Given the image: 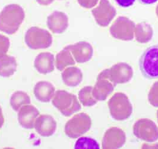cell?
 <instances>
[{
	"label": "cell",
	"instance_id": "6da1fadb",
	"mask_svg": "<svg viewBox=\"0 0 158 149\" xmlns=\"http://www.w3.org/2000/svg\"><path fill=\"white\" fill-rule=\"evenodd\" d=\"M25 13L20 5L11 4L0 12V31L13 35L19 30L23 22Z\"/></svg>",
	"mask_w": 158,
	"mask_h": 149
},
{
	"label": "cell",
	"instance_id": "7a4b0ae2",
	"mask_svg": "<svg viewBox=\"0 0 158 149\" xmlns=\"http://www.w3.org/2000/svg\"><path fill=\"white\" fill-rule=\"evenodd\" d=\"M52 103L54 106L65 117L71 116L81 109L77 96L65 90L56 91Z\"/></svg>",
	"mask_w": 158,
	"mask_h": 149
},
{
	"label": "cell",
	"instance_id": "3957f363",
	"mask_svg": "<svg viewBox=\"0 0 158 149\" xmlns=\"http://www.w3.org/2000/svg\"><path fill=\"white\" fill-rule=\"evenodd\" d=\"M112 118L116 121H124L130 118L133 113V106L129 98L123 93L114 94L108 102Z\"/></svg>",
	"mask_w": 158,
	"mask_h": 149
},
{
	"label": "cell",
	"instance_id": "277c9868",
	"mask_svg": "<svg viewBox=\"0 0 158 149\" xmlns=\"http://www.w3.org/2000/svg\"><path fill=\"white\" fill-rule=\"evenodd\" d=\"M140 70L146 78H158V44L148 48L139 60Z\"/></svg>",
	"mask_w": 158,
	"mask_h": 149
},
{
	"label": "cell",
	"instance_id": "5b68a950",
	"mask_svg": "<svg viewBox=\"0 0 158 149\" xmlns=\"http://www.w3.org/2000/svg\"><path fill=\"white\" fill-rule=\"evenodd\" d=\"M24 41L26 46L32 50L45 49L51 46L52 37L47 30L33 26L26 32Z\"/></svg>",
	"mask_w": 158,
	"mask_h": 149
},
{
	"label": "cell",
	"instance_id": "8992f818",
	"mask_svg": "<svg viewBox=\"0 0 158 149\" xmlns=\"http://www.w3.org/2000/svg\"><path fill=\"white\" fill-rule=\"evenodd\" d=\"M92 126V119L85 113L75 115L65 125L64 132L70 138H77L87 133Z\"/></svg>",
	"mask_w": 158,
	"mask_h": 149
},
{
	"label": "cell",
	"instance_id": "52a82bcc",
	"mask_svg": "<svg viewBox=\"0 0 158 149\" xmlns=\"http://www.w3.org/2000/svg\"><path fill=\"white\" fill-rule=\"evenodd\" d=\"M135 22L124 16L118 17L111 25L110 32L116 39L122 41H131L135 37Z\"/></svg>",
	"mask_w": 158,
	"mask_h": 149
},
{
	"label": "cell",
	"instance_id": "ba28073f",
	"mask_svg": "<svg viewBox=\"0 0 158 149\" xmlns=\"http://www.w3.org/2000/svg\"><path fill=\"white\" fill-rule=\"evenodd\" d=\"M133 134L143 141L153 142L158 140V127L152 120L147 118L137 121L133 125Z\"/></svg>",
	"mask_w": 158,
	"mask_h": 149
},
{
	"label": "cell",
	"instance_id": "9c48e42d",
	"mask_svg": "<svg viewBox=\"0 0 158 149\" xmlns=\"http://www.w3.org/2000/svg\"><path fill=\"white\" fill-rule=\"evenodd\" d=\"M95 21L102 27L108 26L116 16V9L108 0H100L99 5L92 10Z\"/></svg>",
	"mask_w": 158,
	"mask_h": 149
},
{
	"label": "cell",
	"instance_id": "30bf717a",
	"mask_svg": "<svg viewBox=\"0 0 158 149\" xmlns=\"http://www.w3.org/2000/svg\"><path fill=\"white\" fill-rule=\"evenodd\" d=\"M110 80L115 85L126 84L133 77V70L130 65L124 62H119L107 69Z\"/></svg>",
	"mask_w": 158,
	"mask_h": 149
},
{
	"label": "cell",
	"instance_id": "8fae6325",
	"mask_svg": "<svg viewBox=\"0 0 158 149\" xmlns=\"http://www.w3.org/2000/svg\"><path fill=\"white\" fill-rule=\"evenodd\" d=\"M115 86L109 79L107 69H105L97 77L93 87V95L98 101H104L113 92Z\"/></svg>",
	"mask_w": 158,
	"mask_h": 149
},
{
	"label": "cell",
	"instance_id": "7c38bea8",
	"mask_svg": "<svg viewBox=\"0 0 158 149\" xmlns=\"http://www.w3.org/2000/svg\"><path fill=\"white\" fill-rule=\"evenodd\" d=\"M126 142L125 132L118 127H111L103 135L102 147L104 149H119Z\"/></svg>",
	"mask_w": 158,
	"mask_h": 149
},
{
	"label": "cell",
	"instance_id": "4fadbf2b",
	"mask_svg": "<svg viewBox=\"0 0 158 149\" xmlns=\"http://www.w3.org/2000/svg\"><path fill=\"white\" fill-rule=\"evenodd\" d=\"M68 47L77 63H86L94 55L93 47L86 41H80Z\"/></svg>",
	"mask_w": 158,
	"mask_h": 149
},
{
	"label": "cell",
	"instance_id": "5bb4252c",
	"mask_svg": "<svg viewBox=\"0 0 158 149\" xmlns=\"http://www.w3.org/2000/svg\"><path fill=\"white\" fill-rule=\"evenodd\" d=\"M40 113L36 107L31 104L23 106L18 111L17 119L20 125L24 129H32Z\"/></svg>",
	"mask_w": 158,
	"mask_h": 149
},
{
	"label": "cell",
	"instance_id": "9a60e30c",
	"mask_svg": "<svg viewBox=\"0 0 158 149\" xmlns=\"http://www.w3.org/2000/svg\"><path fill=\"white\" fill-rule=\"evenodd\" d=\"M56 122L54 118L49 115H40L36 119L34 128L40 135L49 137L53 135L56 129Z\"/></svg>",
	"mask_w": 158,
	"mask_h": 149
},
{
	"label": "cell",
	"instance_id": "2e32d148",
	"mask_svg": "<svg viewBox=\"0 0 158 149\" xmlns=\"http://www.w3.org/2000/svg\"><path fill=\"white\" fill-rule=\"evenodd\" d=\"M47 24L52 33H63L69 27V17L63 11H55L48 17Z\"/></svg>",
	"mask_w": 158,
	"mask_h": 149
},
{
	"label": "cell",
	"instance_id": "e0dca14e",
	"mask_svg": "<svg viewBox=\"0 0 158 149\" xmlns=\"http://www.w3.org/2000/svg\"><path fill=\"white\" fill-rule=\"evenodd\" d=\"M34 67L40 74L47 75L55 69V57L49 52L40 53L34 61Z\"/></svg>",
	"mask_w": 158,
	"mask_h": 149
},
{
	"label": "cell",
	"instance_id": "ac0fdd59",
	"mask_svg": "<svg viewBox=\"0 0 158 149\" xmlns=\"http://www.w3.org/2000/svg\"><path fill=\"white\" fill-rule=\"evenodd\" d=\"M56 92L54 85L45 81H41L36 83L33 89L36 99L42 103H48L52 100Z\"/></svg>",
	"mask_w": 158,
	"mask_h": 149
},
{
	"label": "cell",
	"instance_id": "d6986e66",
	"mask_svg": "<svg viewBox=\"0 0 158 149\" xmlns=\"http://www.w3.org/2000/svg\"><path fill=\"white\" fill-rule=\"evenodd\" d=\"M83 73L79 68L73 66L66 68L61 73L64 84L70 87L79 85L83 81Z\"/></svg>",
	"mask_w": 158,
	"mask_h": 149
},
{
	"label": "cell",
	"instance_id": "ffe728a7",
	"mask_svg": "<svg viewBox=\"0 0 158 149\" xmlns=\"http://www.w3.org/2000/svg\"><path fill=\"white\" fill-rule=\"evenodd\" d=\"M56 66L60 71H63L69 66H74L76 61L68 46L64 47L56 57Z\"/></svg>",
	"mask_w": 158,
	"mask_h": 149
},
{
	"label": "cell",
	"instance_id": "44dd1931",
	"mask_svg": "<svg viewBox=\"0 0 158 149\" xmlns=\"http://www.w3.org/2000/svg\"><path fill=\"white\" fill-rule=\"evenodd\" d=\"M17 68V63L15 57L6 55L0 59V76L9 78L13 76Z\"/></svg>",
	"mask_w": 158,
	"mask_h": 149
},
{
	"label": "cell",
	"instance_id": "7402d4cb",
	"mask_svg": "<svg viewBox=\"0 0 158 149\" xmlns=\"http://www.w3.org/2000/svg\"><path fill=\"white\" fill-rule=\"evenodd\" d=\"M153 35V28L145 22L137 24L135 28V36L136 41L141 44L149 42Z\"/></svg>",
	"mask_w": 158,
	"mask_h": 149
},
{
	"label": "cell",
	"instance_id": "603a6c76",
	"mask_svg": "<svg viewBox=\"0 0 158 149\" xmlns=\"http://www.w3.org/2000/svg\"><path fill=\"white\" fill-rule=\"evenodd\" d=\"M31 102L29 95L22 91H17L12 94L10 102L12 109L16 112H18L23 106L31 104Z\"/></svg>",
	"mask_w": 158,
	"mask_h": 149
},
{
	"label": "cell",
	"instance_id": "cb8c5ba5",
	"mask_svg": "<svg viewBox=\"0 0 158 149\" xmlns=\"http://www.w3.org/2000/svg\"><path fill=\"white\" fill-rule=\"evenodd\" d=\"M80 103L85 107H92L95 106L98 100L93 95V86H86L81 88L78 93Z\"/></svg>",
	"mask_w": 158,
	"mask_h": 149
},
{
	"label": "cell",
	"instance_id": "d4e9b609",
	"mask_svg": "<svg viewBox=\"0 0 158 149\" xmlns=\"http://www.w3.org/2000/svg\"><path fill=\"white\" fill-rule=\"evenodd\" d=\"M74 149H99L100 146L95 139L87 137H80L76 142Z\"/></svg>",
	"mask_w": 158,
	"mask_h": 149
},
{
	"label": "cell",
	"instance_id": "484cf974",
	"mask_svg": "<svg viewBox=\"0 0 158 149\" xmlns=\"http://www.w3.org/2000/svg\"><path fill=\"white\" fill-rule=\"evenodd\" d=\"M148 100L150 104L158 107V81L155 82L150 88V91L148 94Z\"/></svg>",
	"mask_w": 158,
	"mask_h": 149
},
{
	"label": "cell",
	"instance_id": "4316f807",
	"mask_svg": "<svg viewBox=\"0 0 158 149\" xmlns=\"http://www.w3.org/2000/svg\"><path fill=\"white\" fill-rule=\"evenodd\" d=\"M10 46V42L8 37L0 34V59L7 55Z\"/></svg>",
	"mask_w": 158,
	"mask_h": 149
},
{
	"label": "cell",
	"instance_id": "83f0119b",
	"mask_svg": "<svg viewBox=\"0 0 158 149\" xmlns=\"http://www.w3.org/2000/svg\"><path fill=\"white\" fill-rule=\"evenodd\" d=\"M79 4L83 8H93L96 6L99 0H77Z\"/></svg>",
	"mask_w": 158,
	"mask_h": 149
},
{
	"label": "cell",
	"instance_id": "f1b7e54d",
	"mask_svg": "<svg viewBox=\"0 0 158 149\" xmlns=\"http://www.w3.org/2000/svg\"><path fill=\"white\" fill-rule=\"evenodd\" d=\"M115 1L119 6L123 8H127L132 6L135 3V0H115Z\"/></svg>",
	"mask_w": 158,
	"mask_h": 149
},
{
	"label": "cell",
	"instance_id": "f546056e",
	"mask_svg": "<svg viewBox=\"0 0 158 149\" xmlns=\"http://www.w3.org/2000/svg\"><path fill=\"white\" fill-rule=\"evenodd\" d=\"M36 2L41 6H48L52 4L54 0H36Z\"/></svg>",
	"mask_w": 158,
	"mask_h": 149
},
{
	"label": "cell",
	"instance_id": "4dcf8cb0",
	"mask_svg": "<svg viewBox=\"0 0 158 149\" xmlns=\"http://www.w3.org/2000/svg\"><path fill=\"white\" fill-rule=\"evenodd\" d=\"M140 2L144 5H150L156 3L158 0H139Z\"/></svg>",
	"mask_w": 158,
	"mask_h": 149
},
{
	"label": "cell",
	"instance_id": "1f68e13d",
	"mask_svg": "<svg viewBox=\"0 0 158 149\" xmlns=\"http://www.w3.org/2000/svg\"><path fill=\"white\" fill-rule=\"evenodd\" d=\"M4 124V117L3 116L2 110L1 109V107L0 106V129L2 128Z\"/></svg>",
	"mask_w": 158,
	"mask_h": 149
},
{
	"label": "cell",
	"instance_id": "d6a6232c",
	"mask_svg": "<svg viewBox=\"0 0 158 149\" xmlns=\"http://www.w3.org/2000/svg\"><path fill=\"white\" fill-rule=\"evenodd\" d=\"M156 15H157L158 17V5L156 7Z\"/></svg>",
	"mask_w": 158,
	"mask_h": 149
},
{
	"label": "cell",
	"instance_id": "836d02e7",
	"mask_svg": "<svg viewBox=\"0 0 158 149\" xmlns=\"http://www.w3.org/2000/svg\"><path fill=\"white\" fill-rule=\"evenodd\" d=\"M157 119H158V110L157 111Z\"/></svg>",
	"mask_w": 158,
	"mask_h": 149
}]
</instances>
